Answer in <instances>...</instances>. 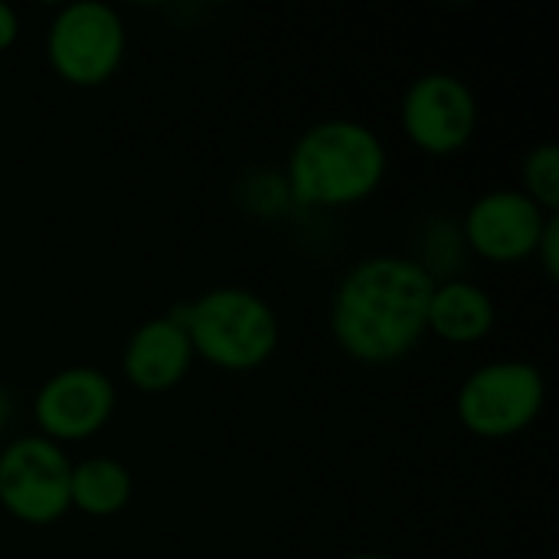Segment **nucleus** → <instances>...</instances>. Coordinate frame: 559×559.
<instances>
[{
    "label": "nucleus",
    "instance_id": "obj_1",
    "mask_svg": "<svg viewBox=\"0 0 559 559\" xmlns=\"http://www.w3.org/2000/svg\"><path fill=\"white\" fill-rule=\"evenodd\" d=\"M432 278L416 259H360L337 285L331 301L334 344L364 367L406 360L429 334Z\"/></svg>",
    "mask_w": 559,
    "mask_h": 559
},
{
    "label": "nucleus",
    "instance_id": "obj_2",
    "mask_svg": "<svg viewBox=\"0 0 559 559\" xmlns=\"http://www.w3.org/2000/svg\"><path fill=\"white\" fill-rule=\"evenodd\" d=\"M383 138L354 118H324L308 124L285 160V193L298 206L344 210L370 200L386 180Z\"/></svg>",
    "mask_w": 559,
    "mask_h": 559
},
{
    "label": "nucleus",
    "instance_id": "obj_3",
    "mask_svg": "<svg viewBox=\"0 0 559 559\" xmlns=\"http://www.w3.org/2000/svg\"><path fill=\"white\" fill-rule=\"evenodd\" d=\"M193 357L226 373H252L278 350V314L275 308L242 285H219L203 292L197 301L177 308Z\"/></svg>",
    "mask_w": 559,
    "mask_h": 559
},
{
    "label": "nucleus",
    "instance_id": "obj_4",
    "mask_svg": "<svg viewBox=\"0 0 559 559\" xmlns=\"http://www.w3.org/2000/svg\"><path fill=\"white\" fill-rule=\"evenodd\" d=\"M128 52L121 13L102 0H75L56 10L46 29V59L72 88H98L115 79Z\"/></svg>",
    "mask_w": 559,
    "mask_h": 559
},
{
    "label": "nucleus",
    "instance_id": "obj_5",
    "mask_svg": "<svg viewBox=\"0 0 559 559\" xmlns=\"http://www.w3.org/2000/svg\"><path fill=\"white\" fill-rule=\"evenodd\" d=\"M547 406V380L531 360H491L455 396L462 426L478 439H511L531 429Z\"/></svg>",
    "mask_w": 559,
    "mask_h": 559
},
{
    "label": "nucleus",
    "instance_id": "obj_6",
    "mask_svg": "<svg viewBox=\"0 0 559 559\" xmlns=\"http://www.w3.org/2000/svg\"><path fill=\"white\" fill-rule=\"evenodd\" d=\"M72 462L62 445L36 436H20L0 449V508L29 527L62 521L69 508Z\"/></svg>",
    "mask_w": 559,
    "mask_h": 559
},
{
    "label": "nucleus",
    "instance_id": "obj_7",
    "mask_svg": "<svg viewBox=\"0 0 559 559\" xmlns=\"http://www.w3.org/2000/svg\"><path fill=\"white\" fill-rule=\"evenodd\" d=\"M400 124L423 154L452 157L465 151L478 131V98L455 72H426L403 92Z\"/></svg>",
    "mask_w": 559,
    "mask_h": 559
},
{
    "label": "nucleus",
    "instance_id": "obj_8",
    "mask_svg": "<svg viewBox=\"0 0 559 559\" xmlns=\"http://www.w3.org/2000/svg\"><path fill=\"white\" fill-rule=\"evenodd\" d=\"M557 213L540 210L524 190H488L472 200L462 219V242L491 265H521L537 255L540 236Z\"/></svg>",
    "mask_w": 559,
    "mask_h": 559
},
{
    "label": "nucleus",
    "instance_id": "obj_9",
    "mask_svg": "<svg viewBox=\"0 0 559 559\" xmlns=\"http://www.w3.org/2000/svg\"><path fill=\"white\" fill-rule=\"evenodd\" d=\"M118 406L115 383L105 370L72 364L56 370L33 396V419L39 436L66 445L98 436Z\"/></svg>",
    "mask_w": 559,
    "mask_h": 559
},
{
    "label": "nucleus",
    "instance_id": "obj_10",
    "mask_svg": "<svg viewBox=\"0 0 559 559\" xmlns=\"http://www.w3.org/2000/svg\"><path fill=\"white\" fill-rule=\"evenodd\" d=\"M193 347L187 337V328L180 321L177 311L170 314H157L147 318L144 324H138L124 344L121 354V370L124 380L147 396H160L177 390L190 367H193Z\"/></svg>",
    "mask_w": 559,
    "mask_h": 559
},
{
    "label": "nucleus",
    "instance_id": "obj_11",
    "mask_svg": "<svg viewBox=\"0 0 559 559\" xmlns=\"http://www.w3.org/2000/svg\"><path fill=\"white\" fill-rule=\"evenodd\" d=\"M498 321V308L485 288L468 278L436 282L429 298V334L452 347L481 344Z\"/></svg>",
    "mask_w": 559,
    "mask_h": 559
},
{
    "label": "nucleus",
    "instance_id": "obj_12",
    "mask_svg": "<svg viewBox=\"0 0 559 559\" xmlns=\"http://www.w3.org/2000/svg\"><path fill=\"white\" fill-rule=\"evenodd\" d=\"M134 491L131 472L108 459L95 455L79 465H72L69 475V508H75L85 518H115L128 508Z\"/></svg>",
    "mask_w": 559,
    "mask_h": 559
},
{
    "label": "nucleus",
    "instance_id": "obj_13",
    "mask_svg": "<svg viewBox=\"0 0 559 559\" xmlns=\"http://www.w3.org/2000/svg\"><path fill=\"white\" fill-rule=\"evenodd\" d=\"M521 190L547 213L559 210V147L557 144H537L527 151L521 164Z\"/></svg>",
    "mask_w": 559,
    "mask_h": 559
},
{
    "label": "nucleus",
    "instance_id": "obj_14",
    "mask_svg": "<svg viewBox=\"0 0 559 559\" xmlns=\"http://www.w3.org/2000/svg\"><path fill=\"white\" fill-rule=\"evenodd\" d=\"M540 265H544V272L550 275V278H559V216H554L550 223H547V229H544V236H540V246H537V255H534Z\"/></svg>",
    "mask_w": 559,
    "mask_h": 559
},
{
    "label": "nucleus",
    "instance_id": "obj_15",
    "mask_svg": "<svg viewBox=\"0 0 559 559\" xmlns=\"http://www.w3.org/2000/svg\"><path fill=\"white\" fill-rule=\"evenodd\" d=\"M16 39H20V13L0 0V52L13 49Z\"/></svg>",
    "mask_w": 559,
    "mask_h": 559
},
{
    "label": "nucleus",
    "instance_id": "obj_16",
    "mask_svg": "<svg viewBox=\"0 0 559 559\" xmlns=\"http://www.w3.org/2000/svg\"><path fill=\"white\" fill-rule=\"evenodd\" d=\"M347 559H390V557H380V554H357V557H347Z\"/></svg>",
    "mask_w": 559,
    "mask_h": 559
}]
</instances>
